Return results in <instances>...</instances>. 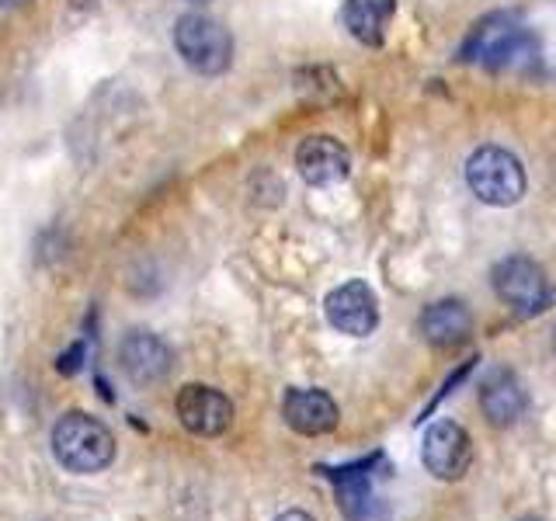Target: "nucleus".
Wrapping results in <instances>:
<instances>
[{"mask_svg": "<svg viewBox=\"0 0 556 521\" xmlns=\"http://www.w3.org/2000/svg\"><path fill=\"white\" fill-rule=\"evenodd\" d=\"M463 60L518 74V69H532L539 63V39L515 14H486L469 31Z\"/></svg>", "mask_w": 556, "mask_h": 521, "instance_id": "f257e3e1", "label": "nucleus"}, {"mask_svg": "<svg viewBox=\"0 0 556 521\" xmlns=\"http://www.w3.org/2000/svg\"><path fill=\"white\" fill-rule=\"evenodd\" d=\"M52 452L70 473H101L115 459V434L91 414H66L52 428Z\"/></svg>", "mask_w": 556, "mask_h": 521, "instance_id": "f03ea898", "label": "nucleus"}, {"mask_svg": "<svg viewBox=\"0 0 556 521\" xmlns=\"http://www.w3.org/2000/svg\"><path fill=\"white\" fill-rule=\"evenodd\" d=\"M466 185L483 205L508 208L526 195V170L504 147H480L466 161Z\"/></svg>", "mask_w": 556, "mask_h": 521, "instance_id": "7ed1b4c3", "label": "nucleus"}, {"mask_svg": "<svg viewBox=\"0 0 556 521\" xmlns=\"http://www.w3.org/2000/svg\"><path fill=\"white\" fill-rule=\"evenodd\" d=\"M174 46H178L181 60L202 77L223 74L233 60V39L216 17L208 14H185L174 25Z\"/></svg>", "mask_w": 556, "mask_h": 521, "instance_id": "20e7f679", "label": "nucleus"}, {"mask_svg": "<svg viewBox=\"0 0 556 521\" xmlns=\"http://www.w3.org/2000/svg\"><path fill=\"white\" fill-rule=\"evenodd\" d=\"M421 459L434 480H463L473 462V442L456 421H434L425 431Z\"/></svg>", "mask_w": 556, "mask_h": 521, "instance_id": "39448f33", "label": "nucleus"}, {"mask_svg": "<svg viewBox=\"0 0 556 521\" xmlns=\"http://www.w3.org/2000/svg\"><path fill=\"white\" fill-rule=\"evenodd\" d=\"M324 313L334 330L348 338L372 334L379 323V300L365 282H344L324 300Z\"/></svg>", "mask_w": 556, "mask_h": 521, "instance_id": "423d86ee", "label": "nucleus"}, {"mask_svg": "<svg viewBox=\"0 0 556 521\" xmlns=\"http://www.w3.org/2000/svg\"><path fill=\"white\" fill-rule=\"evenodd\" d=\"M491 282H494V292L501 295V303L515 306L518 313H532V309H539L546 303L543 268H539L535 260L521 257V254L497 260Z\"/></svg>", "mask_w": 556, "mask_h": 521, "instance_id": "0eeeda50", "label": "nucleus"}, {"mask_svg": "<svg viewBox=\"0 0 556 521\" xmlns=\"http://www.w3.org/2000/svg\"><path fill=\"white\" fill-rule=\"evenodd\" d=\"M178 417L191 434L216 439V434H223L233 424V404H230V396H223L219 390L191 382V386L178 393Z\"/></svg>", "mask_w": 556, "mask_h": 521, "instance_id": "6e6552de", "label": "nucleus"}, {"mask_svg": "<svg viewBox=\"0 0 556 521\" xmlns=\"http://www.w3.org/2000/svg\"><path fill=\"white\" fill-rule=\"evenodd\" d=\"M295 167H300L303 181L313 188L338 185L352 174V153L341 147V139L334 136H309L295 150Z\"/></svg>", "mask_w": 556, "mask_h": 521, "instance_id": "1a4fd4ad", "label": "nucleus"}, {"mask_svg": "<svg viewBox=\"0 0 556 521\" xmlns=\"http://www.w3.org/2000/svg\"><path fill=\"white\" fill-rule=\"evenodd\" d=\"M118 361H122V372H126L132 382H139V386H153V382L167 379L174 355L156 334L132 330V334L118 347Z\"/></svg>", "mask_w": 556, "mask_h": 521, "instance_id": "9d476101", "label": "nucleus"}, {"mask_svg": "<svg viewBox=\"0 0 556 521\" xmlns=\"http://www.w3.org/2000/svg\"><path fill=\"white\" fill-rule=\"evenodd\" d=\"M480 407L494 428H508L518 421L521 414H526L529 396H526V386H521L515 372L491 369L480 379Z\"/></svg>", "mask_w": 556, "mask_h": 521, "instance_id": "9b49d317", "label": "nucleus"}, {"mask_svg": "<svg viewBox=\"0 0 556 521\" xmlns=\"http://www.w3.org/2000/svg\"><path fill=\"white\" fill-rule=\"evenodd\" d=\"M282 417L292 431L317 439L338 428V404L324 390H289L282 399Z\"/></svg>", "mask_w": 556, "mask_h": 521, "instance_id": "f8f14e48", "label": "nucleus"}, {"mask_svg": "<svg viewBox=\"0 0 556 521\" xmlns=\"http://www.w3.org/2000/svg\"><path fill=\"white\" fill-rule=\"evenodd\" d=\"M417 327H421L425 341H431L434 347H459L463 341H469V334H473V317H469L466 303L439 300V303L425 306Z\"/></svg>", "mask_w": 556, "mask_h": 521, "instance_id": "ddd939ff", "label": "nucleus"}, {"mask_svg": "<svg viewBox=\"0 0 556 521\" xmlns=\"http://www.w3.org/2000/svg\"><path fill=\"white\" fill-rule=\"evenodd\" d=\"M393 11H396V0H344L341 22L348 25V31H352L358 42L379 46L387 39Z\"/></svg>", "mask_w": 556, "mask_h": 521, "instance_id": "4468645a", "label": "nucleus"}, {"mask_svg": "<svg viewBox=\"0 0 556 521\" xmlns=\"http://www.w3.org/2000/svg\"><path fill=\"white\" fill-rule=\"evenodd\" d=\"M365 462L355 466V469H338V494H341V508L352 521H362L369 518V500H372V491H369V480H365Z\"/></svg>", "mask_w": 556, "mask_h": 521, "instance_id": "2eb2a0df", "label": "nucleus"}, {"mask_svg": "<svg viewBox=\"0 0 556 521\" xmlns=\"http://www.w3.org/2000/svg\"><path fill=\"white\" fill-rule=\"evenodd\" d=\"M84 358H87V344H84V341H77L74 347H66V352L56 358V369H60L63 376H74V372H80Z\"/></svg>", "mask_w": 556, "mask_h": 521, "instance_id": "dca6fc26", "label": "nucleus"}, {"mask_svg": "<svg viewBox=\"0 0 556 521\" xmlns=\"http://www.w3.org/2000/svg\"><path fill=\"white\" fill-rule=\"evenodd\" d=\"M278 521H317V518H309L306 511H286V514H278Z\"/></svg>", "mask_w": 556, "mask_h": 521, "instance_id": "f3484780", "label": "nucleus"}, {"mask_svg": "<svg viewBox=\"0 0 556 521\" xmlns=\"http://www.w3.org/2000/svg\"><path fill=\"white\" fill-rule=\"evenodd\" d=\"M17 4H25V0H0V8H17Z\"/></svg>", "mask_w": 556, "mask_h": 521, "instance_id": "a211bd4d", "label": "nucleus"}, {"mask_svg": "<svg viewBox=\"0 0 556 521\" xmlns=\"http://www.w3.org/2000/svg\"><path fill=\"white\" fill-rule=\"evenodd\" d=\"M553 347H556V330H553Z\"/></svg>", "mask_w": 556, "mask_h": 521, "instance_id": "6ab92c4d", "label": "nucleus"}, {"mask_svg": "<svg viewBox=\"0 0 556 521\" xmlns=\"http://www.w3.org/2000/svg\"><path fill=\"white\" fill-rule=\"evenodd\" d=\"M195 4H205V0H195Z\"/></svg>", "mask_w": 556, "mask_h": 521, "instance_id": "aec40b11", "label": "nucleus"}, {"mask_svg": "<svg viewBox=\"0 0 556 521\" xmlns=\"http://www.w3.org/2000/svg\"><path fill=\"white\" fill-rule=\"evenodd\" d=\"M526 521H535V518H526Z\"/></svg>", "mask_w": 556, "mask_h": 521, "instance_id": "412c9836", "label": "nucleus"}]
</instances>
